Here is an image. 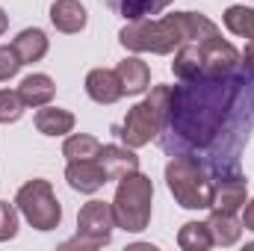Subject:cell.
I'll use <instances>...</instances> for the list:
<instances>
[{
    "label": "cell",
    "mask_w": 254,
    "mask_h": 251,
    "mask_svg": "<svg viewBox=\"0 0 254 251\" xmlns=\"http://www.w3.org/2000/svg\"><path fill=\"white\" fill-rule=\"evenodd\" d=\"M207 228H210V237H213V246H237L240 237H243V222H237L234 213H219V210H210V219H207Z\"/></svg>",
    "instance_id": "obj_16"
},
{
    "label": "cell",
    "mask_w": 254,
    "mask_h": 251,
    "mask_svg": "<svg viewBox=\"0 0 254 251\" xmlns=\"http://www.w3.org/2000/svg\"><path fill=\"white\" fill-rule=\"evenodd\" d=\"M151 204H154V184L142 172H130L119 181L116 198H113V216L116 228L139 234L151 222Z\"/></svg>",
    "instance_id": "obj_4"
},
{
    "label": "cell",
    "mask_w": 254,
    "mask_h": 251,
    "mask_svg": "<svg viewBox=\"0 0 254 251\" xmlns=\"http://www.w3.org/2000/svg\"><path fill=\"white\" fill-rule=\"evenodd\" d=\"M172 0H107V6L122 15L127 21H136V18H151V15H160Z\"/></svg>",
    "instance_id": "obj_19"
},
{
    "label": "cell",
    "mask_w": 254,
    "mask_h": 251,
    "mask_svg": "<svg viewBox=\"0 0 254 251\" xmlns=\"http://www.w3.org/2000/svg\"><path fill=\"white\" fill-rule=\"evenodd\" d=\"M219 36L216 21L201 12H175L166 18H136L127 21L119 33V42L133 54H172L181 45L204 42Z\"/></svg>",
    "instance_id": "obj_2"
},
{
    "label": "cell",
    "mask_w": 254,
    "mask_h": 251,
    "mask_svg": "<svg viewBox=\"0 0 254 251\" xmlns=\"http://www.w3.org/2000/svg\"><path fill=\"white\" fill-rule=\"evenodd\" d=\"M246 198H249V181L234 172V175H222L216 178V189H213V207L210 210H219V213H240L246 207Z\"/></svg>",
    "instance_id": "obj_9"
},
{
    "label": "cell",
    "mask_w": 254,
    "mask_h": 251,
    "mask_svg": "<svg viewBox=\"0 0 254 251\" xmlns=\"http://www.w3.org/2000/svg\"><path fill=\"white\" fill-rule=\"evenodd\" d=\"M51 24L60 33H80L86 27V9L80 6V0H54L51 6Z\"/></svg>",
    "instance_id": "obj_15"
},
{
    "label": "cell",
    "mask_w": 254,
    "mask_h": 251,
    "mask_svg": "<svg viewBox=\"0 0 254 251\" xmlns=\"http://www.w3.org/2000/svg\"><path fill=\"white\" fill-rule=\"evenodd\" d=\"M15 207L36 231H54L63 222V207L54 195V187L42 178H33L18 189Z\"/></svg>",
    "instance_id": "obj_6"
},
{
    "label": "cell",
    "mask_w": 254,
    "mask_h": 251,
    "mask_svg": "<svg viewBox=\"0 0 254 251\" xmlns=\"http://www.w3.org/2000/svg\"><path fill=\"white\" fill-rule=\"evenodd\" d=\"M178 246H181L184 251H207V249H213V237H210L207 222H187V225L178 231Z\"/></svg>",
    "instance_id": "obj_20"
},
{
    "label": "cell",
    "mask_w": 254,
    "mask_h": 251,
    "mask_svg": "<svg viewBox=\"0 0 254 251\" xmlns=\"http://www.w3.org/2000/svg\"><path fill=\"white\" fill-rule=\"evenodd\" d=\"M98 163H101L107 181H122L130 172H139V157L127 145H101Z\"/></svg>",
    "instance_id": "obj_11"
},
{
    "label": "cell",
    "mask_w": 254,
    "mask_h": 251,
    "mask_svg": "<svg viewBox=\"0 0 254 251\" xmlns=\"http://www.w3.org/2000/svg\"><path fill=\"white\" fill-rule=\"evenodd\" d=\"M166 184H169V192L175 195V201L187 210H210L213 207L216 178L198 157H190V154L172 157V163L166 166Z\"/></svg>",
    "instance_id": "obj_3"
},
{
    "label": "cell",
    "mask_w": 254,
    "mask_h": 251,
    "mask_svg": "<svg viewBox=\"0 0 254 251\" xmlns=\"http://www.w3.org/2000/svg\"><path fill=\"white\" fill-rule=\"evenodd\" d=\"M21 65L24 63L18 60V54H15L12 45H0V83H3V80H12Z\"/></svg>",
    "instance_id": "obj_25"
},
{
    "label": "cell",
    "mask_w": 254,
    "mask_h": 251,
    "mask_svg": "<svg viewBox=\"0 0 254 251\" xmlns=\"http://www.w3.org/2000/svg\"><path fill=\"white\" fill-rule=\"evenodd\" d=\"M116 74H119V80L125 86V95H142L148 89V83H151V68H148V63H142L139 57L122 60L119 68H116Z\"/></svg>",
    "instance_id": "obj_17"
},
{
    "label": "cell",
    "mask_w": 254,
    "mask_h": 251,
    "mask_svg": "<svg viewBox=\"0 0 254 251\" xmlns=\"http://www.w3.org/2000/svg\"><path fill=\"white\" fill-rule=\"evenodd\" d=\"M169 98H172V86H154L145 101L127 110L125 125L119 127V136L127 148L136 151L160 136V127L166 122V110H169Z\"/></svg>",
    "instance_id": "obj_5"
},
{
    "label": "cell",
    "mask_w": 254,
    "mask_h": 251,
    "mask_svg": "<svg viewBox=\"0 0 254 251\" xmlns=\"http://www.w3.org/2000/svg\"><path fill=\"white\" fill-rule=\"evenodd\" d=\"M24 116V101L12 89H0V125H12Z\"/></svg>",
    "instance_id": "obj_23"
},
{
    "label": "cell",
    "mask_w": 254,
    "mask_h": 251,
    "mask_svg": "<svg viewBox=\"0 0 254 251\" xmlns=\"http://www.w3.org/2000/svg\"><path fill=\"white\" fill-rule=\"evenodd\" d=\"M18 234V210L9 201H0V243L15 240Z\"/></svg>",
    "instance_id": "obj_24"
},
{
    "label": "cell",
    "mask_w": 254,
    "mask_h": 251,
    "mask_svg": "<svg viewBox=\"0 0 254 251\" xmlns=\"http://www.w3.org/2000/svg\"><path fill=\"white\" fill-rule=\"evenodd\" d=\"M254 130V74L240 63L225 77H195L172 86L160 145L169 157H198L213 178L240 172Z\"/></svg>",
    "instance_id": "obj_1"
},
{
    "label": "cell",
    "mask_w": 254,
    "mask_h": 251,
    "mask_svg": "<svg viewBox=\"0 0 254 251\" xmlns=\"http://www.w3.org/2000/svg\"><path fill=\"white\" fill-rule=\"evenodd\" d=\"M18 95H21L24 107L39 110V107H45V104H51V101H54L57 86H54V80H51L48 74H30V77H24V80H21Z\"/></svg>",
    "instance_id": "obj_14"
},
{
    "label": "cell",
    "mask_w": 254,
    "mask_h": 251,
    "mask_svg": "<svg viewBox=\"0 0 254 251\" xmlns=\"http://www.w3.org/2000/svg\"><path fill=\"white\" fill-rule=\"evenodd\" d=\"M12 48H15V54H18L21 63L33 65V63H39V60H45L51 42H48L45 30H39V27H27V30H21V33L12 39Z\"/></svg>",
    "instance_id": "obj_13"
},
{
    "label": "cell",
    "mask_w": 254,
    "mask_h": 251,
    "mask_svg": "<svg viewBox=\"0 0 254 251\" xmlns=\"http://www.w3.org/2000/svg\"><path fill=\"white\" fill-rule=\"evenodd\" d=\"M86 95L95 104H116L125 95V86H122V80H119L116 71H110V68H92L86 74Z\"/></svg>",
    "instance_id": "obj_12"
},
{
    "label": "cell",
    "mask_w": 254,
    "mask_h": 251,
    "mask_svg": "<svg viewBox=\"0 0 254 251\" xmlns=\"http://www.w3.org/2000/svg\"><path fill=\"white\" fill-rule=\"evenodd\" d=\"M65 181L74 192H83V195H92L104 184H110L101 163H98V157L95 160H71L68 169H65Z\"/></svg>",
    "instance_id": "obj_10"
},
{
    "label": "cell",
    "mask_w": 254,
    "mask_h": 251,
    "mask_svg": "<svg viewBox=\"0 0 254 251\" xmlns=\"http://www.w3.org/2000/svg\"><path fill=\"white\" fill-rule=\"evenodd\" d=\"M98 151H101V142L89 133H71L63 145V157L68 163L71 160H95Z\"/></svg>",
    "instance_id": "obj_22"
},
{
    "label": "cell",
    "mask_w": 254,
    "mask_h": 251,
    "mask_svg": "<svg viewBox=\"0 0 254 251\" xmlns=\"http://www.w3.org/2000/svg\"><path fill=\"white\" fill-rule=\"evenodd\" d=\"M6 30H9V15H6V12L0 9V36H3Z\"/></svg>",
    "instance_id": "obj_28"
},
{
    "label": "cell",
    "mask_w": 254,
    "mask_h": 251,
    "mask_svg": "<svg viewBox=\"0 0 254 251\" xmlns=\"http://www.w3.org/2000/svg\"><path fill=\"white\" fill-rule=\"evenodd\" d=\"M198 77H225L240 65V51L222 36L198 42Z\"/></svg>",
    "instance_id": "obj_8"
},
{
    "label": "cell",
    "mask_w": 254,
    "mask_h": 251,
    "mask_svg": "<svg viewBox=\"0 0 254 251\" xmlns=\"http://www.w3.org/2000/svg\"><path fill=\"white\" fill-rule=\"evenodd\" d=\"M222 21H225L228 33L254 42V6H228Z\"/></svg>",
    "instance_id": "obj_21"
},
{
    "label": "cell",
    "mask_w": 254,
    "mask_h": 251,
    "mask_svg": "<svg viewBox=\"0 0 254 251\" xmlns=\"http://www.w3.org/2000/svg\"><path fill=\"white\" fill-rule=\"evenodd\" d=\"M74 125H77L74 113L60 110V107H51V104L39 107V113H36V130L45 133V136H65V133L74 130Z\"/></svg>",
    "instance_id": "obj_18"
},
{
    "label": "cell",
    "mask_w": 254,
    "mask_h": 251,
    "mask_svg": "<svg viewBox=\"0 0 254 251\" xmlns=\"http://www.w3.org/2000/svg\"><path fill=\"white\" fill-rule=\"evenodd\" d=\"M240 63H243L254 74V42H249V45H246V51L240 54Z\"/></svg>",
    "instance_id": "obj_27"
},
{
    "label": "cell",
    "mask_w": 254,
    "mask_h": 251,
    "mask_svg": "<svg viewBox=\"0 0 254 251\" xmlns=\"http://www.w3.org/2000/svg\"><path fill=\"white\" fill-rule=\"evenodd\" d=\"M243 228L246 231H254V198L246 201V210H243Z\"/></svg>",
    "instance_id": "obj_26"
},
{
    "label": "cell",
    "mask_w": 254,
    "mask_h": 251,
    "mask_svg": "<svg viewBox=\"0 0 254 251\" xmlns=\"http://www.w3.org/2000/svg\"><path fill=\"white\" fill-rule=\"evenodd\" d=\"M113 228H116L113 204L89 201V204H83V210L77 216V237L65 240L63 249H101V246H110Z\"/></svg>",
    "instance_id": "obj_7"
}]
</instances>
